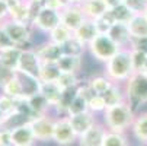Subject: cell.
<instances>
[{
    "mask_svg": "<svg viewBox=\"0 0 147 146\" xmlns=\"http://www.w3.org/2000/svg\"><path fill=\"white\" fill-rule=\"evenodd\" d=\"M18 75H19L20 83H22V89H24V96L25 98H29V96H32V95L39 92L41 80L38 77H34V76H29V75H25V73H20V72H18Z\"/></svg>",
    "mask_w": 147,
    "mask_h": 146,
    "instance_id": "26",
    "label": "cell"
},
{
    "mask_svg": "<svg viewBox=\"0 0 147 146\" xmlns=\"http://www.w3.org/2000/svg\"><path fill=\"white\" fill-rule=\"evenodd\" d=\"M108 35L112 38L114 43L119 45V48H124L127 44H131V39H133L128 25L122 22H114L108 31Z\"/></svg>",
    "mask_w": 147,
    "mask_h": 146,
    "instance_id": "15",
    "label": "cell"
},
{
    "mask_svg": "<svg viewBox=\"0 0 147 146\" xmlns=\"http://www.w3.org/2000/svg\"><path fill=\"white\" fill-rule=\"evenodd\" d=\"M103 2H105V5L108 6V9H112V7L121 5V3H122V0H103Z\"/></svg>",
    "mask_w": 147,
    "mask_h": 146,
    "instance_id": "47",
    "label": "cell"
},
{
    "mask_svg": "<svg viewBox=\"0 0 147 146\" xmlns=\"http://www.w3.org/2000/svg\"><path fill=\"white\" fill-rule=\"evenodd\" d=\"M9 19V5L6 0H0V24Z\"/></svg>",
    "mask_w": 147,
    "mask_h": 146,
    "instance_id": "46",
    "label": "cell"
},
{
    "mask_svg": "<svg viewBox=\"0 0 147 146\" xmlns=\"http://www.w3.org/2000/svg\"><path fill=\"white\" fill-rule=\"evenodd\" d=\"M141 72H144L146 75H147V58H146V63H144V67H143V70Z\"/></svg>",
    "mask_w": 147,
    "mask_h": 146,
    "instance_id": "49",
    "label": "cell"
},
{
    "mask_svg": "<svg viewBox=\"0 0 147 146\" xmlns=\"http://www.w3.org/2000/svg\"><path fill=\"white\" fill-rule=\"evenodd\" d=\"M63 48H64V53L67 54H73V56H83V53L86 51V45L82 43V41H79L74 35L67 41V43L63 45Z\"/></svg>",
    "mask_w": 147,
    "mask_h": 146,
    "instance_id": "33",
    "label": "cell"
},
{
    "mask_svg": "<svg viewBox=\"0 0 147 146\" xmlns=\"http://www.w3.org/2000/svg\"><path fill=\"white\" fill-rule=\"evenodd\" d=\"M28 2H38V3H42L44 0H28Z\"/></svg>",
    "mask_w": 147,
    "mask_h": 146,
    "instance_id": "50",
    "label": "cell"
},
{
    "mask_svg": "<svg viewBox=\"0 0 147 146\" xmlns=\"http://www.w3.org/2000/svg\"><path fill=\"white\" fill-rule=\"evenodd\" d=\"M107 130L108 129L105 127V124L96 121L86 133L79 136V146H102Z\"/></svg>",
    "mask_w": 147,
    "mask_h": 146,
    "instance_id": "11",
    "label": "cell"
},
{
    "mask_svg": "<svg viewBox=\"0 0 147 146\" xmlns=\"http://www.w3.org/2000/svg\"><path fill=\"white\" fill-rule=\"evenodd\" d=\"M130 45H131L130 48H134V50H138V51H143V53L147 54V37L131 39V44Z\"/></svg>",
    "mask_w": 147,
    "mask_h": 146,
    "instance_id": "42",
    "label": "cell"
},
{
    "mask_svg": "<svg viewBox=\"0 0 147 146\" xmlns=\"http://www.w3.org/2000/svg\"><path fill=\"white\" fill-rule=\"evenodd\" d=\"M71 37H73V32H71L67 26H64L63 24L57 25V26L48 34V39L53 41V43H55V44H58V45H64Z\"/></svg>",
    "mask_w": 147,
    "mask_h": 146,
    "instance_id": "28",
    "label": "cell"
},
{
    "mask_svg": "<svg viewBox=\"0 0 147 146\" xmlns=\"http://www.w3.org/2000/svg\"><path fill=\"white\" fill-rule=\"evenodd\" d=\"M131 133L140 143H147V113L136 115L131 124Z\"/></svg>",
    "mask_w": 147,
    "mask_h": 146,
    "instance_id": "22",
    "label": "cell"
},
{
    "mask_svg": "<svg viewBox=\"0 0 147 146\" xmlns=\"http://www.w3.org/2000/svg\"><path fill=\"white\" fill-rule=\"evenodd\" d=\"M89 86L92 88V91L96 94V95H103L111 86H112V80L107 76V75H98V76H93L89 79Z\"/></svg>",
    "mask_w": 147,
    "mask_h": 146,
    "instance_id": "27",
    "label": "cell"
},
{
    "mask_svg": "<svg viewBox=\"0 0 147 146\" xmlns=\"http://www.w3.org/2000/svg\"><path fill=\"white\" fill-rule=\"evenodd\" d=\"M39 92L45 96L48 104L53 107L57 105V102L60 101V96L63 94V88L58 85L57 82H41V88Z\"/></svg>",
    "mask_w": 147,
    "mask_h": 146,
    "instance_id": "20",
    "label": "cell"
},
{
    "mask_svg": "<svg viewBox=\"0 0 147 146\" xmlns=\"http://www.w3.org/2000/svg\"><path fill=\"white\" fill-rule=\"evenodd\" d=\"M35 142L36 139L34 136L29 121L12 129V145L13 146H34Z\"/></svg>",
    "mask_w": 147,
    "mask_h": 146,
    "instance_id": "13",
    "label": "cell"
},
{
    "mask_svg": "<svg viewBox=\"0 0 147 146\" xmlns=\"http://www.w3.org/2000/svg\"><path fill=\"white\" fill-rule=\"evenodd\" d=\"M122 3L134 15H143L147 9V0H122Z\"/></svg>",
    "mask_w": 147,
    "mask_h": 146,
    "instance_id": "38",
    "label": "cell"
},
{
    "mask_svg": "<svg viewBox=\"0 0 147 146\" xmlns=\"http://www.w3.org/2000/svg\"><path fill=\"white\" fill-rule=\"evenodd\" d=\"M127 25L133 39L147 37V18L144 15H134Z\"/></svg>",
    "mask_w": 147,
    "mask_h": 146,
    "instance_id": "25",
    "label": "cell"
},
{
    "mask_svg": "<svg viewBox=\"0 0 147 146\" xmlns=\"http://www.w3.org/2000/svg\"><path fill=\"white\" fill-rule=\"evenodd\" d=\"M57 83L63 88V89H66V88H73V86H77L80 80L77 77V73H66V72H61Z\"/></svg>",
    "mask_w": 147,
    "mask_h": 146,
    "instance_id": "35",
    "label": "cell"
},
{
    "mask_svg": "<svg viewBox=\"0 0 147 146\" xmlns=\"http://www.w3.org/2000/svg\"><path fill=\"white\" fill-rule=\"evenodd\" d=\"M107 110V102H105L102 95H93L89 99V111L95 113H103Z\"/></svg>",
    "mask_w": 147,
    "mask_h": 146,
    "instance_id": "40",
    "label": "cell"
},
{
    "mask_svg": "<svg viewBox=\"0 0 147 146\" xmlns=\"http://www.w3.org/2000/svg\"><path fill=\"white\" fill-rule=\"evenodd\" d=\"M2 26H3L7 37L10 38V41L15 45H18L20 48H25V44H29V41H31V25L19 24V22H15L12 19H7L5 22H2Z\"/></svg>",
    "mask_w": 147,
    "mask_h": 146,
    "instance_id": "6",
    "label": "cell"
},
{
    "mask_svg": "<svg viewBox=\"0 0 147 146\" xmlns=\"http://www.w3.org/2000/svg\"><path fill=\"white\" fill-rule=\"evenodd\" d=\"M0 120H2V113H0Z\"/></svg>",
    "mask_w": 147,
    "mask_h": 146,
    "instance_id": "52",
    "label": "cell"
},
{
    "mask_svg": "<svg viewBox=\"0 0 147 146\" xmlns=\"http://www.w3.org/2000/svg\"><path fill=\"white\" fill-rule=\"evenodd\" d=\"M77 86H79V85H77ZM77 86L63 89V94H61V96H60V101L57 102L55 107H53L54 113H55L58 117L67 115L69 108H70V105H71V102H73V99H74L76 95H77Z\"/></svg>",
    "mask_w": 147,
    "mask_h": 146,
    "instance_id": "18",
    "label": "cell"
},
{
    "mask_svg": "<svg viewBox=\"0 0 147 146\" xmlns=\"http://www.w3.org/2000/svg\"><path fill=\"white\" fill-rule=\"evenodd\" d=\"M102 146H128V140H127L125 133L107 130V134L103 137Z\"/></svg>",
    "mask_w": 147,
    "mask_h": 146,
    "instance_id": "32",
    "label": "cell"
},
{
    "mask_svg": "<svg viewBox=\"0 0 147 146\" xmlns=\"http://www.w3.org/2000/svg\"><path fill=\"white\" fill-rule=\"evenodd\" d=\"M26 99H28V104H29V107H31V110H32L34 117L48 114L51 105L48 104V101L45 99V96L41 94V92H38V94H35V95L26 98Z\"/></svg>",
    "mask_w": 147,
    "mask_h": 146,
    "instance_id": "24",
    "label": "cell"
},
{
    "mask_svg": "<svg viewBox=\"0 0 147 146\" xmlns=\"http://www.w3.org/2000/svg\"><path fill=\"white\" fill-rule=\"evenodd\" d=\"M86 19L82 7L79 5H66L60 10V20L61 24L67 26L71 32H74Z\"/></svg>",
    "mask_w": 147,
    "mask_h": 146,
    "instance_id": "10",
    "label": "cell"
},
{
    "mask_svg": "<svg viewBox=\"0 0 147 146\" xmlns=\"http://www.w3.org/2000/svg\"><path fill=\"white\" fill-rule=\"evenodd\" d=\"M2 94L10 96V98H20L24 96V89H22V83H20V79H19V75L16 73V76L7 82L6 85L2 88Z\"/></svg>",
    "mask_w": 147,
    "mask_h": 146,
    "instance_id": "31",
    "label": "cell"
},
{
    "mask_svg": "<svg viewBox=\"0 0 147 146\" xmlns=\"http://www.w3.org/2000/svg\"><path fill=\"white\" fill-rule=\"evenodd\" d=\"M124 83L127 101L134 110L138 105L147 104V75L144 72H134Z\"/></svg>",
    "mask_w": 147,
    "mask_h": 146,
    "instance_id": "3",
    "label": "cell"
},
{
    "mask_svg": "<svg viewBox=\"0 0 147 146\" xmlns=\"http://www.w3.org/2000/svg\"><path fill=\"white\" fill-rule=\"evenodd\" d=\"M16 73H18V70H15L12 67H7V66L0 63V89H2L7 82H10L16 76Z\"/></svg>",
    "mask_w": 147,
    "mask_h": 146,
    "instance_id": "41",
    "label": "cell"
},
{
    "mask_svg": "<svg viewBox=\"0 0 147 146\" xmlns=\"http://www.w3.org/2000/svg\"><path fill=\"white\" fill-rule=\"evenodd\" d=\"M83 2H85V0H67V5H82Z\"/></svg>",
    "mask_w": 147,
    "mask_h": 146,
    "instance_id": "48",
    "label": "cell"
},
{
    "mask_svg": "<svg viewBox=\"0 0 147 146\" xmlns=\"http://www.w3.org/2000/svg\"><path fill=\"white\" fill-rule=\"evenodd\" d=\"M85 111H89V101L85 96L77 94L76 98L71 102L70 108H69L67 115H74V114H80V113H85Z\"/></svg>",
    "mask_w": 147,
    "mask_h": 146,
    "instance_id": "34",
    "label": "cell"
},
{
    "mask_svg": "<svg viewBox=\"0 0 147 146\" xmlns=\"http://www.w3.org/2000/svg\"><path fill=\"white\" fill-rule=\"evenodd\" d=\"M95 24H96V26H98L99 34H108V31H109L111 25L114 24V20H112V18H111L109 12H107L103 16H100V18L95 19Z\"/></svg>",
    "mask_w": 147,
    "mask_h": 146,
    "instance_id": "39",
    "label": "cell"
},
{
    "mask_svg": "<svg viewBox=\"0 0 147 146\" xmlns=\"http://www.w3.org/2000/svg\"><path fill=\"white\" fill-rule=\"evenodd\" d=\"M20 53H22V48L18 47V45H10V47L0 48V63L7 66V67H12V69L18 70Z\"/></svg>",
    "mask_w": 147,
    "mask_h": 146,
    "instance_id": "19",
    "label": "cell"
},
{
    "mask_svg": "<svg viewBox=\"0 0 147 146\" xmlns=\"http://www.w3.org/2000/svg\"><path fill=\"white\" fill-rule=\"evenodd\" d=\"M88 50L95 60L107 63L109 58H112L118 53L119 45L114 43L108 34H98L92 43L88 44Z\"/></svg>",
    "mask_w": 147,
    "mask_h": 146,
    "instance_id": "4",
    "label": "cell"
},
{
    "mask_svg": "<svg viewBox=\"0 0 147 146\" xmlns=\"http://www.w3.org/2000/svg\"><path fill=\"white\" fill-rule=\"evenodd\" d=\"M61 75V70L57 63H42L39 72L41 82H57Z\"/></svg>",
    "mask_w": 147,
    "mask_h": 146,
    "instance_id": "29",
    "label": "cell"
},
{
    "mask_svg": "<svg viewBox=\"0 0 147 146\" xmlns=\"http://www.w3.org/2000/svg\"><path fill=\"white\" fill-rule=\"evenodd\" d=\"M66 5H67L66 0H44L42 2L44 7H50V9H54V10H61Z\"/></svg>",
    "mask_w": 147,
    "mask_h": 146,
    "instance_id": "43",
    "label": "cell"
},
{
    "mask_svg": "<svg viewBox=\"0 0 147 146\" xmlns=\"http://www.w3.org/2000/svg\"><path fill=\"white\" fill-rule=\"evenodd\" d=\"M71 126L74 129V132L77 133V136H82L83 133H86L93 124L96 123L95 114L92 111H85L80 114H74V115H69Z\"/></svg>",
    "mask_w": 147,
    "mask_h": 146,
    "instance_id": "14",
    "label": "cell"
},
{
    "mask_svg": "<svg viewBox=\"0 0 147 146\" xmlns=\"http://www.w3.org/2000/svg\"><path fill=\"white\" fill-rule=\"evenodd\" d=\"M80 7H82L83 13H85V16L88 19H93V20L103 16L109 10L103 0H85V2L80 5Z\"/></svg>",
    "mask_w": 147,
    "mask_h": 146,
    "instance_id": "17",
    "label": "cell"
},
{
    "mask_svg": "<svg viewBox=\"0 0 147 146\" xmlns=\"http://www.w3.org/2000/svg\"><path fill=\"white\" fill-rule=\"evenodd\" d=\"M79 139L77 133L74 132L69 115H63L55 118L54 124V136L53 140L60 146H70Z\"/></svg>",
    "mask_w": 147,
    "mask_h": 146,
    "instance_id": "5",
    "label": "cell"
},
{
    "mask_svg": "<svg viewBox=\"0 0 147 146\" xmlns=\"http://www.w3.org/2000/svg\"><path fill=\"white\" fill-rule=\"evenodd\" d=\"M60 24H61V20H60V10H54V9L42 6V9H41L39 13H38V16L35 18L32 26H35L41 32L50 34Z\"/></svg>",
    "mask_w": 147,
    "mask_h": 146,
    "instance_id": "9",
    "label": "cell"
},
{
    "mask_svg": "<svg viewBox=\"0 0 147 146\" xmlns=\"http://www.w3.org/2000/svg\"><path fill=\"white\" fill-rule=\"evenodd\" d=\"M131 61H133V67H134V72H141L143 67H144V63H146V58H147V54L143 53V51H138V50H134L131 48Z\"/></svg>",
    "mask_w": 147,
    "mask_h": 146,
    "instance_id": "37",
    "label": "cell"
},
{
    "mask_svg": "<svg viewBox=\"0 0 147 146\" xmlns=\"http://www.w3.org/2000/svg\"><path fill=\"white\" fill-rule=\"evenodd\" d=\"M41 66H42V61H41V58L38 57V53H36L35 48H22L20 58H19L18 72L39 79Z\"/></svg>",
    "mask_w": 147,
    "mask_h": 146,
    "instance_id": "8",
    "label": "cell"
},
{
    "mask_svg": "<svg viewBox=\"0 0 147 146\" xmlns=\"http://www.w3.org/2000/svg\"><path fill=\"white\" fill-rule=\"evenodd\" d=\"M136 110L130 105L128 101L119 102L117 105L108 107L103 114V124L111 132L125 133V130L131 127V124L136 118Z\"/></svg>",
    "mask_w": 147,
    "mask_h": 146,
    "instance_id": "1",
    "label": "cell"
},
{
    "mask_svg": "<svg viewBox=\"0 0 147 146\" xmlns=\"http://www.w3.org/2000/svg\"><path fill=\"white\" fill-rule=\"evenodd\" d=\"M29 124H31V129L34 132V136L38 142L53 140L55 118L50 117L48 114H44V115H38V117L31 118Z\"/></svg>",
    "mask_w": 147,
    "mask_h": 146,
    "instance_id": "7",
    "label": "cell"
},
{
    "mask_svg": "<svg viewBox=\"0 0 147 146\" xmlns=\"http://www.w3.org/2000/svg\"><path fill=\"white\" fill-rule=\"evenodd\" d=\"M130 51H131V48L130 50L119 48L118 53L105 63V75L112 82H115V83L125 82L134 73Z\"/></svg>",
    "mask_w": 147,
    "mask_h": 146,
    "instance_id": "2",
    "label": "cell"
},
{
    "mask_svg": "<svg viewBox=\"0 0 147 146\" xmlns=\"http://www.w3.org/2000/svg\"><path fill=\"white\" fill-rule=\"evenodd\" d=\"M98 34H99V31H98V26L95 24V20L93 19H88V18L83 20V24L73 32V35L79 41H82L86 47H88L89 43H92V41L96 38Z\"/></svg>",
    "mask_w": 147,
    "mask_h": 146,
    "instance_id": "16",
    "label": "cell"
},
{
    "mask_svg": "<svg viewBox=\"0 0 147 146\" xmlns=\"http://www.w3.org/2000/svg\"><path fill=\"white\" fill-rule=\"evenodd\" d=\"M0 146H2V142H0Z\"/></svg>",
    "mask_w": 147,
    "mask_h": 146,
    "instance_id": "53",
    "label": "cell"
},
{
    "mask_svg": "<svg viewBox=\"0 0 147 146\" xmlns=\"http://www.w3.org/2000/svg\"><path fill=\"white\" fill-rule=\"evenodd\" d=\"M103 99L107 102V108L108 107H112V105H117L119 102H124L127 101V95H125V89L124 86H121L119 83H112V86L105 92L103 95Z\"/></svg>",
    "mask_w": 147,
    "mask_h": 146,
    "instance_id": "23",
    "label": "cell"
},
{
    "mask_svg": "<svg viewBox=\"0 0 147 146\" xmlns=\"http://www.w3.org/2000/svg\"><path fill=\"white\" fill-rule=\"evenodd\" d=\"M10 146H13V145H10Z\"/></svg>",
    "mask_w": 147,
    "mask_h": 146,
    "instance_id": "54",
    "label": "cell"
},
{
    "mask_svg": "<svg viewBox=\"0 0 147 146\" xmlns=\"http://www.w3.org/2000/svg\"><path fill=\"white\" fill-rule=\"evenodd\" d=\"M15 111H16L15 99L5 94H0V113H2V117H6Z\"/></svg>",
    "mask_w": 147,
    "mask_h": 146,
    "instance_id": "36",
    "label": "cell"
},
{
    "mask_svg": "<svg viewBox=\"0 0 147 146\" xmlns=\"http://www.w3.org/2000/svg\"><path fill=\"white\" fill-rule=\"evenodd\" d=\"M0 142H2V146L12 145V130L10 129H0Z\"/></svg>",
    "mask_w": 147,
    "mask_h": 146,
    "instance_id": "44",
    "label": "cell"
},
{
    "mask_svg": "<svg viewBox=\"0 0 147 146\" xmlns=\"http://www.w3.org/2000/svg\"><path fill=\"white\" fill-rule=\"evenodd\" d=\"M10 45H15V44H13L12 41H10V38L7 37L6 31L3 29L2 24H0V48H5V47H10Z\"/></svg>",
    "mask_w": 147,
    "mask_h": 146,
    "instance_id": "45",
    "label": "cell"
},
{
    "mask_svg": "<svg viewBox=\"0 0 147 146\" xmlns=\"http://www.w3.org/2000/svg\"><path fill=\"white\" fill-rule=\"evenodd\" d=\"M57 65H58L61 72L77 73L82 67V56H73V54L64 53L60 57V60L57 61Z\"/></svg>",
    "mask_w": 147,
    "mask_h": 146,
    "instance_id": "21",
    "label": "cell"
},
{
    "mask_svg": "<svg viewBox=\"0 0 147 146\" xmlns=\"http://www.w3.org/2000/svg\"><path fill=\"white\" fill-rule=\"evenodd\" d=\"M108 12H109V15H111L114 22H122V24H128L130 20L133 19V16H134V13L127 6H125L124 3H121V5L109 9Z\"/></svg>",
    "mask_w": 147,
    "mask_h": 146,
    "instance_id": "30",
    "label": "cell"
},
{
    "mask_svg": "<svg viewBox=\"0 0 147 146\" xmlns=\"http://www.w3.org/2000/svg\"><path fill=\"white\" fill-rule=\"evenodd\" d=\"M38 57L41 58L42 63H57L60 60V57L64 54V48L63 45H58L53 41H47V43H42L41 45H38L36 48Z\"/></svg>",
    "mask_w": 147,
    "mask_h": 146,
    "instance_id": "12",
    "label": "cell"
},
{
    "mask_svg": "<svg viewBox=\"0 0 147 146\" xmlns=\"http://www.w3.org/2000/svg\"><path fill=\"white\" fill-rule=\"evenodd\" d=\"M143 15H144V16H146V18H147V9H146V10H144V13H143Z\"/></svg>",
    "mask_w": 147,
    "mask_h": 146,
    "instance_id": "51",
    "label": "cell"
}]
</instances>
